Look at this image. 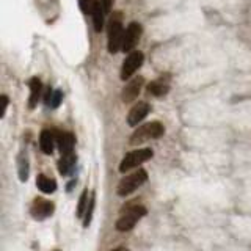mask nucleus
<instances>
[{"label": "nucleus", "instance_id": "f257e3e1", "mask_svg": "<svg viewBox=\"0 0 251 251\" xmlns=\"http://www.w3.org/2000/svg\"><path fill=\"white\" fill-rule=\"evenodd\" d=\"M145 215H146V209L141 206V204L129 202L127 206H124L121 209V217L116 222V229L121 232L130 231L132 227L140 222V218Z\"/></svg>", "mask_w": 251, "mask_h": 251}, {"label": "nucleus", "instance_id": "f03ea898", "mask_svg": "<svg viewBox=\"0 0 251 251\" xmlns=\"http://www.w3.org/2000/svg\"><path fill=\"white\" fill-rule=\"evenodd\" d=\"M124 30H123V16L120 11L113 13V16L108 21V52L116 53L123 46Z\"/></svg>", "mask_w": 251, "mask_h": 251}, {"label": "nucleus", "instance_id": "7ed1b4c3", "mask_svg": "<svg viewBox=\"0 0 251 251\" xmlns=\"http://www.w3.org/2000/svg\"><path fill=\"white\" fill-rule=\"evenodd\" d=\"M165 132V127L159 123V121H152V123H148L145 126L138 127L135 132L132 133L130 137V145L137 146L145 143L148 140H154V138H160Z\"/></svg>", "mask_w": 251, "mask_h": 251}, {"label": "nucleus", "instance_id": "20e7f679", "mask_svg": "<svg viewBox=\"0 0 251 251\" xmlns=\"http://www.w3.org/2000/svg\"><path fill=\"white\" fill-rule=\"evenodd\" d=\"M148 179V173L145 170H138L132 175L126 176L124 179H121V182L118 184V195L120 196H127L130 193H133L138 187H141Z\"/></svg>", "mask_w": 251, "mask_h": 251}, {"label": "nucleus", "instance_id": "39448f33", "mask_svg": "<svg viewBox=\"0 0 251 251\" xmlns=\"http://www.w3.org/2000/svg\"><path fill=\"white\" fill-rule=\"evenodd\" d=\"M152 157V149L145 148V149H137V151H132L129 154H126V157L120 163V171L126 173L132 168L138 167V165L145 163L146 160H149Z\"/></svg>", "mask_w": 251, "mask_h": 251}, {"label": "nucleus", "instance_id": "423d86ee", "mask_svg": "<svg viewBox=\"0 0 251 251\" xmlns=\"http://www.w3.org/2000/svg\"><path fill=\"white\" fill-rule=\"evenodd\" d=\"M143 60H145V55L143 52L140 50H132L126 60L123 61V66H121V78L126 80V78H130L133 74L137 73L140 69V66L143 65Z\"/></svg>", "mask_w": 251, "mask_h": 251}, {"label": "nucleus", "instance_id": "0eeeda50", "mask_svg": "<svg viewBox=\"0 0 251 251\" xmlns=\"http://www.w3.org/2000/svg\"><path fill=\"white\" fill-rule=\"evenodd\" d=\"M141 31H143V28H141V24L140 22H130L127 28H126L124 31V38H123V46H121V49L124 52H132L133 50V47L137 46L138 43V39L141 36Z\"/></svg>", "mask_w": 251, "mask_h": 251}, {"label": "nucleus", "instance_id": "6e6552de", "mask_svg": "<svg viewBox=\"0 0 251 251\" xmlns=\"http://www.w3.org/2000/svg\"><path fill=\"white\" fill-rule=\"evenodd\" d=\"M145 83V78L138 75L135 78H132V80L124 86L123 88V93H121V99L123 102H126V104H129V102L135 100L138 98V94L141 91V86H143Z\"/></svg>", "mask_w": 251, "mask_h": 251}, {"label": "nucleus", "instance_id": "1a4fd4ad", "mask_svg": "<svg viewBox=\"0 0 251 251\" xmlns=\"http://www.w3.org/2000/svg\"><path fill=\"white\" fill-rule=\"evenodd\" d=\"M53 202L43 200V198H36L31 204V209H30V214L33 215V218L36 220H44L47 217H50V214L53 212Z\"/></svg>", "mask_w": 251, "mask_h": 251}, {"label": "nucleus", "instance_id": "9d476101", "mask_svg": "<svg viewBox=\"0 0 251 251\" xmlns=\"http://www.w3.org/2000/svg\"><path fill=\"white\" fill-rule=\"evenodd\" d=\"M149 110H151V107H149L148 102H137L129 112V116H127L129 126H137L140 121H143L145 116H148Z\"/></svg>", "mask_w": 251, "mask_h": 251}, {"label": "nucleus", "instance_id": "9b49d317", "mask_svg": "<svg viewBox=\"0 0 251 251\" xmlns=\"http://www.w3.org/2000/svg\"><path fill=\"white\" fill-rule=\"evenodd\" d=\"M57 143H58V149L63 155H69L74 152V143H75V138L73 133L69 132H57Z\"/></svg>", "mask_w": 251, "mask_h": 251}, {"label": "nucleus", "instance_id": "f8f14e48", "mask_svg": "<svg viewBox=\"0 0 251 251\" xmlns=\"http://www.w3.org/2000/svg\"><path fill=\"white\" fill-rule=\"evenodd\" d=\"M55 143H57V135H55L52 130L44 129L41 132V135H39V146H41L43 152L44 154H52Z\"/></svg>", "mask_w": 251, "mask_h": 251}, {"label": "nucleus", "instance_id": "ddd939ff", "mask_svg": "<svg viewBox=\"0 0 251 251\" xmlns=\"http://www.w3.org/2000/svg\"><path fill=\"white\" fill-rule=\"evenodd\" d=\"M91 16H93V24H94V30L100 31L104 27V19H105V10L102 6L100 0H94L93 8H91Z\"/></svg>", "mask_w": 251, "mask_h": 251}, {"label": "nucleus", "instance_id": "4468645a", "mask_svg": "<svg viewBox=\"0 0 251 251\" xmlns=\"http://www.w3.org/2000/svg\"><path fill=\"white\" fill-rule=\"evenodd\" d=\"M41 93H43V83L39 80L38 77H33L30 80V99H28V107L30 108H35L39 98H41Z\"/></svg>", "mask_w": 251, "mask_h": 251}, {"label": "nucleus", "instance_id": "2eb2a0df", "mask_svg": "<svg viewBox=\"0 0 251 251\" xmlns=\"http://www.w3.org/2000/svg\"><path fill=\"white\" fill-rule=\"evenodd\" d=\"M170 90V83H168V78H157V80L151 82L148 85V93L152 94V96H163L167 94Z\"/></svg>", "mask_w": 251, "mask_h": 251}, {"label": "nucleus", "instance_id": "dca6fc26", "mask_svg": "<svg viewBox=\"0 0 251 251\" xmlns=\"http://www.w3.org/2000/svg\"><path fill=\"white\" fill-rule=\"evenodd\" d=\"M75 167V154H69V155H63L60 162H58V171L60 175L66 176L69 175L71 171H73V168Z\"/></svg>", "mask_w": 251, "mask_h": 251}, {"label": "nucleus", "instance_id": "f3484780", "mask_svg": "<svg viewBox=\"0 0 251 251\" xmlns=\"http://www.w3.org/2000/svg\"><path fill=\"white\" fill-rule=\"evenodd\" d=\"M36 185H38V188L43 193H53L55 190H57V182H55L52 177H47L44 175H39L38 176Z\"/></svg>", "mask_w": 251, "mask_h": 251}, {"label": "nucleus", "instance_id": "a211bd4d", "mask_svg": "<svg viewBox=\"0 0 251 251\" xmlns=\"http://www.w3.org/2000/svg\"><path fill=\"white\" fill-rule=\"evenodd\" d=\"M86 210H88V188H85L80 200H78V206H77V217L82 218L85 217Z\"/></svg>", "mask_w": 251, "mask_h": 251}, {"label": "nucleus", "instance_id": "6ab92c4d", "mask_svg": "<svg viewBox=\"0 0 251 251\" xmlns=\"http://www.w3.org/2000/svg\"><path fill=\"white\" fill-rule=\"evenodd\" d=\"M19 177L22 182H25L28 177V160L27 157H21L19 159Z\"/></svg>", "mask_w": 251, "mask_h": 251}, {"label": "nucleus", "instance_id": "aec40b11", "mask_svg": "<svg viewBox=\"0 0 251 251\" xmlns=\"http://www.w3.org/2000/svg\"><path fill=\"white\" fill-rule=\"evenodd\" d=\"M61 98H63L61 90H53V94H52V98H50V104H49V107H52V108L58 107V105H60V102H61Z\"/></svg>", "mask_w": 251, "mask_h": 251}, {"label": "nucleus", "instance_id": "412c9836", "mask_svg": "<svg viewBox=\"0 0 251 251\" xmlns=\"http://www.w3.org/2000/svg\"><path fill=\"white\" fill-rule=\"evenodd\" d=\"M93 3H94V0H78V5H80V10H82L85 14L91 13Z\"/></svg>", "mask_w": 251, "mask_h": 251}, {"label": "nucleus", "instance_id": "4be33fe9", "mask_svg": "<svg viewBox=\"0 0 251 251\" xmlns=\"http://www.w3.org/2000/svg\"><path fill=\"white\" fill-rule=\"evenodd\" d=\"M0 105H2V108H0V118H3L6 113V107H8V98L5 96V94L0 96Z\"/></svg>", "mask_w": 251, "mask_h": 251}, {"label": "nucleus", "instance_id": "5701e85b", "mask_svg": "<svg viewBox=\"0 0 251 251\" xmlns=\"http://www.w3.org/2000/svg\"><path fill=\"white\" fill-rule=\"evenodd\" d=\"M113 2H115V0H100V3H102V6H104L105 13H108L110 10H112V5H113Z\"/></svg>", "mask_w": 251, "mask_h": 251}, {"label": "nucleus", "instance_id": "b1692460", "mask_svg": "<svg viewBox=\"0 0 251 251\" xmlns=\"http://www.w3.org/2000/svg\"><path fill=\"white\" fill-rule=\"evenodd\" d=\"M52 94H53V90L50 88H47V91H46V96H44V104L49 107V104H50V98H52Z\"/></svg>", "mask_w": 251, "mask_h": 251}, {"label": "nucleus", "instance_id": "393cba45", "mask_svg": "<svg viewBox=\"0 0 251 251\" xmlns=\"http://www.w3.org/2000/svg\"><path fill=\"white\" fill-rule=\"evenodd\" d=\"M113 251H130V250H127V248H116Z\"/></svg>", "mask_w": 251, "mask_h": 251}]
</instances>
